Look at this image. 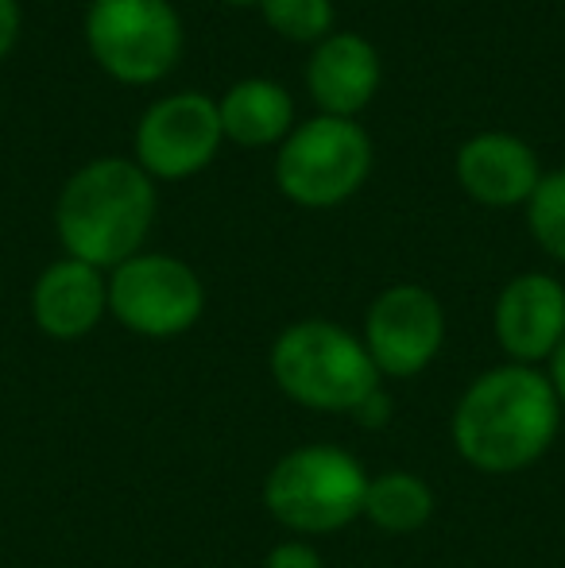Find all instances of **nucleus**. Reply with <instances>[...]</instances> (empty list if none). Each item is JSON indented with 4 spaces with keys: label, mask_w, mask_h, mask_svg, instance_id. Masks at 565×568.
<instances>
[{
    "label": "nucleus",
    "mask_w": 565,
    "mask_h": 568,
    "mask_svg": "<svg viewBox=\"0 0 565 568\" xmlns=\"http://www.w3.org/2000/svg\"><path fill=\"white\" fill-rule=\"evenodd\" d=\"M202 310L205 286L179 255L140 252L109 275V314L137 337H182L198 325Z\"/></svg>",
    "instance_id": "obj_7"
},
{
    "label": "nucleus",
    "mask_w": 565,
    "mask_h": 568,
    "mask_svg": "<svg viewBox=\"0 0 565 568\" xmlns=\"http://www.w3.org/2000/svg\"><path fill=\"white\" fill-rule=\"evenodd\" d=\"M562 426V403L546 372L500 364L476 375L450 418L453 449L484 476H515L546 456Z\"/></svg>",
    "instance_id": "obj_1"
},
{
    "label": "nucleus",
    "mask_w": 565,
    "mask_h": 568,
    "mask_svg": "<svg viewBox=\"0 0 565 568\" xmlns=\"http://www.w3.org/2000/svg\"><path fill=\"white\" fill-rule=\"evenodd\" d=\"M268 367L294 406L317 414H353L384 379L364 341L325 317L286 325L268 352Z\"/></svg>",
    "instance_id": "obj_3"
},
{
    "label": "nucleus",
    "mask_w": 565,
    "mask_h": 568,
    "mask_svg": "<svg viewBox=\"0 0 565 568\" xmlns=\"http://www.w3.org/2000/svg\"><path fill=\"white\" fill-rule=\"evenodd\" d=\"M268 28L294 43H322L333 36V0H260Z\"/></svg>",
    "instance_id": "obj_17"
},
{
    "label": "nucleus",
    "mask_w": 565,
    "mask_h": 568,
    "mask_svg": "<svg viewBox=\"0 0 565 568\" xmlns=\"http://www.w3.org/2000/svg\"><path fill=\"white\" fill-rule=\"evenodd\" d=\"M85 47L113 82H163L182 54V20L171 0H90Z\"/></svg>",
    "instance_id": "obj_6"
},
{
    "label": "nucleus",
    "mask_w": 565,
    "mask_h": 568,
    "mask_svg": "<svg viewBox=\"0 0 565 568\" xmlns=\"http://www.w3.org/2000/svg\"><path fill=\"white\" fill-rule=\"evenodd\" d=\"M372 140L356 120L314 116L291 128L275 155V186L302 210H333L364 186Z\"/></svg>",
    "instance_id": "obj_5"
},
{
    "label": "nucleus",
    "mask_w": 565,
    "mask_h": 568,
    "mask_svg": "<svg viewBox=\"0 0 565 568\" xmlns=\"http://www.w3.org/2000/svg\"><path fill=\"white\" fill-rule=\"evenodd\" d=\"M364 348L387 379H415L437 359L445 344V310L434 291L395 283L364 314Z\"/></svg>",
    "instance_id": "obj_8"
},
{
    "label": "nucleus",
    "mask_w": 565,
    "mask_h": 568,
    "mask_svg": "<svg viewBox=\"0 0 565 568\" xmlns=\"http://www.w3.org/2000/svg\"><path fill=\"white\" fill-rule=\"evenodd\" d=\"M437 510L434 487L423 476L403 468H387L369 479V495H364V515L380 534L387 538H407L430 526Z\"/></svg>",
    "instance_id": "obj_15"
},
{
    "label": "nucleus",
    "mask_w": 565,
    "mask_h": 568,
    "mask_svg": "<svg viewBox=\"0 0 565 568\" xmlns=\"http://www.w3.org/2000/svg\"><path fill=\"white\" fill-rule=\"evenodd\" d=\"M349 418H356L364 429H384L387 422H392V395H387L384 387H380V390H372V395L364 398V403L356 406V410L349 414Z\"/></svg>",
    "instance_id": "obj_19"
},
{
    "label": "nucleus",
    "mask_w": 565,
    "mask_h": 568,
    "mask_svg": "<svg viewBox=\"0 0 565 568\" xmlns=\"http://www.w3.org/2000/svg\"><path fill=\"white\" fill-rule=\"evenodd\" d=\"M546 379H551L554 395H558V403L565 410V337H562L558 348L551 352V359H546Z\"/></svg>",
    "instance_id": "obj_21"
},
{
    "label": "nucleus",
    "mask_w": 565,
    "mask_h": 568,
    "mask_svg": "<svg viewBox=\"0 0 565 568\" xmlns=\"http://www.w3.org/2000/svg\"><path fill=\"white\" fill-rule=\"evenodd\" d=\"M492 333L512 364H546L565 337V286L543 271H523L500 291Z\"/></svg>",
    "instance_id": "obj_10"
},
{
    "label": "nucleus",
    "mask_w": 565,
    "mask_h": 568,
    "mask_svg": "<svg viewBox=\"0 0 565 568\" xmlns=\"http://www.w3.org/2000/svg\"><path fill=\"white\" fill-rule=\"evenodd\" d=\"M453 174H457V186L488 210L527 205L543 182L538 155L527 140L512 132H481L465 140L453 159Z\"/></svg>",
    "instance_id": "obj_11"
},
{
    "label": "nucleus",
    "mask_w": 565,
    "mask_h": 568,
    "mask_svg": "<svg viewBox=\"0 0 565 568\" xmlns=\"http://www.w3.org/2000/svg\"><path fill=\"white\" fill-rule=\"evenodd\" d=\"M221 113L205 93H167L137 124V163L151 182H182L221 151Z\"/></svg>",
    "instance_id": "obj_9"
},
{
    "label": "nucleus",
    "mask_w": 565,
    "mask_h": 568,
    "mask_svg": "<svg viewBox=\"0 0 565 568\" xmlns=\"http://www.w3.org/2000/svg\"><path fill=\"white\" fill-rule=\"evenodd\" d=\"M306 90L322 116L353 120L380 90V51L356 31H333L310 54Z\"/></svg>",
    "instance_id": "obj_13"
},
{
    "label": "nucleus",
    "mask_w": 565,
    "mask_h": 568,
    "mask_svg": "<svg viewBox=\"0 0 565 568\" xmlns=\"http://www.w3.org/2000/svg\"><path fill=\"white\" fill-rule=\"evenodd\" d=\"M221 132L236 148H272L291 135L294 101L272 78H244L218 101Z\"/></svg>",
    "instance_id": "obj_14"
},
{
    "label": "nucleus",
    "mask_w": 565,
    "mask_h": 568,
    "mask_svg": "<svg viewBox=\"0 0 565 568\" xmlns=\"http://www.w3.org/2000/svg\"><path fill=\"white\" fill-rule=\"evenodd\" d=\"M109 314V278L82 260H54L31 286V322L51 341H82Z\"/></svg>",
    "instance_id": "obj_12"
},
{
    "label": "nucleus",
    "mask_w": 565,
    "mask_h": 568,
    "mask_svg": "<svg viewBox=\"0 0 565 568\" xmlns=\"http://www.w3.org/2000/svg\"><path fill=\"white\" fill-rule=\"evenodd\" d=\"M16 39H20V4L16 0H0V62L8 59Z\"/></svg>",
    "instance_id": "obj_20"
},
{
    "label": "nucleus",
    "mask_w": 565,
    "mask_h": 568,
    "mask_svg": "<svg viewBox=\"0 0 565 568\" xmlns=\"http://www.w3.org/2000/svg\"><path fill=\"white\" fill-rule=\"evenodd\" d=\"M264 568H325V565H322V554H317L306 538H291L268 549Z\"/></svg>",
    "instance_id": "obj_18"
},
{
    "label": "nucleus",
    "mask_w": 565,
    "mask_h": 568,
    "mask_svg": "<svg viewBox=\"0 0 565 568\" xmlns=\"http://www.w3.org/2000/svg\"><path fill=\"white\" fill-rule=\"evenodd\" d=\"M369 479L364 464L337 445H299L264 476V507L283 530L322 538L364 515Z\"/></svg>",
    "instance_id": "obj_4"
},
{
    "label": "nucleus",
    "mask_w": 565,
    "mask_h": 568,
    "mask_svg": "<svg viewBox=\"0 0 565 568\" xmlns=\"http://www.w3.org/2000/svg\"><path fill=\"white\" fill-rule=\"evenodd\" d=\"M527 225L551 260L565 263V166L543 174L527 202Z\"/></svg>",
    "instance_id": "obj_16"
},
{
    "label": "nucleus",
    "mask_w": 565,
    "mask_h": 568,
    "mask_svg": "<svg viewBox=\"0 0 565 568\" xmlns=\"http://www.w3.org/2000/svg\"><path fill=\"white\" fill-rule=\"evenodd\" d=\"M155 182L140 163L105 155L74 171L54 202V232L70 260L113 271L140 255L155 225Z\"/></svg>",
    "instance_id": "obj_2"
},
{
    "label": "nucleus",
    "mask_w": 565,
    "mask_h": 568,
    "mask_svg": "<svg viewBox=\"0 0 565 568\" xmlns=\"http://www.w3.org/2000/svg\"><path fill=\"white\" fill-rule=\"evenodd\" d=\"M221 4H236V8H244V4H260V0H221Z\"/></svg>",
    "instance_id": "obj_22"
}]
</instances>
